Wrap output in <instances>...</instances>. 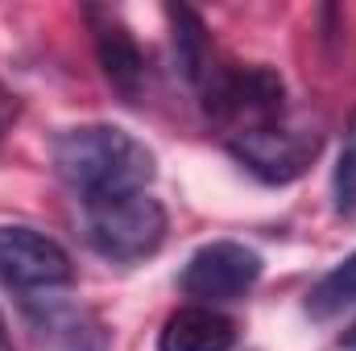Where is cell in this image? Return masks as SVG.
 Wrapping results in <instances>:
<instances>
[{"mask_svg": "<svg viewBox=\"0 0 356 351\" xmlns=\"http://www.w3.org/2000/svg\"><path fill=\"white\" fill-rule=\"evenodd\" d=\"M166 240V207L149 190L88 203V244L108 261H145Z\"/></svg>", "mask_w": 356, "mask_h": 351, "instance_id": "2", "label": "cell"}, {"mask_svg": "<svg viewBox=\"0 0 356 351\" xmlns=\"http://www.w3.org/2000/svg\"><path fill=\"white\" fill-rule=\"evenodd\" d=\"M25 314L50 351H108L104 323L83 306L46 302V306H25Z\"/></svg>", "mask_w": 356, "mask_h": 351, "instance_id": "8", "label": "cell"}, {"mask_svg": "<svg viewBox=\"0 0 356 351\" xmlns=\"http://www.w3.org/2000/svg\"><path fill=\"white\" fill-rule=\"evenodd\" d=\"M348 306H356V252L315 281V289L307 298V314L311 318H336Z\"/></svg>", "mask_w": 356, "mask_h": 351, "instance_id": "11", "label": "cell"}, {"mask_svg": "<svg viewBox=\"0 0 356 351\" xmlns=\"http://www.w3.org/2000/svg\"><path fill=\"white\" fill-rule=\"evenodd\" d=\"M203 108L211 112V120H232V124H241L236 132H245V128H257V124H269V120H277V112H282V79H277V71H269V67H245V71H220L207 87H203Z\"/></svg>", "mask_w": 356, "mask_h": 351, "instance_id": "6", "label": "cell"}, {"mask_svg": "<svg viewBox=\"0 0 356 351\" xmlns=\"http://www.w3.org/2000/svg\"><path fill=\"white\" fill-rule=\"evenodd\" d=\"M323 137L307 124H257L245 132L228 137V153L249 170L253 178H261L269 186H286L294 178L307 174V166L319 157Z\"/></svg>", "mask_w": 356, "mask_h": 351, "instance_id": "3", "label": "cell"}, {"mask_svg": "<svg viewBox=\"0 0 356 351\" xmlns=\"http://www.w3.org/2000/svg\"><path fill=\"white\" fill-rule=\"evenodd\" d=\"M236 327L216 306H182L162 323L158 351H232Z\"/></svg>", "mask_w": 356, "mask_h": 351, "instance_id": "9", "label": "cell"}, {"mask_svg": "<svg viewBox=\"0 0 356 351\" xmlns=\"http://www.w3.org/2000/svg\"><path fill=\"white\" fill-rule=\"evenodd\" d=\"M332 190H336L340 211H356V112L348 120V132H344V149H340V162L332 174Z\"/></svg>", "mask_w": 356, "mask_h": 351, "instance_id": "12", "label": "cell"}, {"mask_svg": "<svg viewBox=\"0 0 356 351\" xmlns=\"http://www.w3.org/2000/svg\"><path fill=\"white\" fill-rule=\"evenodd\" d=\"M17 112H21V103H17V95L13 91L0 87V137L13 128V120H17Z\"/></svg>", "mask_w": 356, "mask_h": 351, "instance_id": "13", "label": "cell"}, {"mask_svg": "<svg viewBox=\"0 0 356 351\" xmlns=\"http://www.w3.org/2000/svg\"><path fill=\"white\" fill-rule=\"evenodd\" d=\"M261 277V257L249 244L236 240H211L203 244L178 273V289L195 298V306H216V302H236L245 298Z\"/></svg>", "mask_w": 356, "mask_h": 351, "instance_id": "4", "label": "cell"}, {"mask_svg": "<svg viewBox=\"0 0 356 351\" xmlns=\"http://www.w3.org/2000/svg\"><path fill=\"white\" fill-rule=\"evenodd\" d=\"M0 281L13 289H58L75 281V264L67 248L25 223L0 228Z\"/></svg>", "mask_w": 356, "mask_h": 351, "instance_id": "5", "label": "cell"}, {"mask_svg": "<svg viewBox=\"0 0 356 351\" xmlns=\"http://www.w3.org/2000/svg\"><path fill=\"white\" fill-rule=\"evenodd\" d=\"M0 351H13V343H8V327H4V314H0Z\"/></svg>", "mask_w": 356, "mask_h": 351, "instance_id": "14", "label": "cell"}, {"mask_svg": "<svg viewBox=\"0 0 356 351\" xmlns=\"http://www.w3.org/2000/svg\"><path fill=\"white\" fill-rule=\"evenodd\" d=\"M88 25L95 37V58L104 67V79L124 99H137L145 87V54H141L133 29L108 8H88Z\"/></svg>", "mask_w": 356, "mask_h": 351, "instance_id": "7", "label": "cell"}, {"mask_svg": "<svg viewBox=\"0 0 356 351\" xmlns=\"http://www.w3.org/2000/svg\"><path fill=\"white\" fill-rule=\"evenodd\" d=\"M166 17H170V29H175V62L182 71V79L195 83V87H207L220 75V67L211 62V42H207V29H203L199 12H191L186 4H170Z\"/></svg>", "mask_w": 356, "mask_h": 351, "instance_id": "10", "label": "cell"}, {"mask_svg": "<svg viewBox=\"0 0 356 351\" xmlns=\"http://www.w3.org/2000/svg\"><path fill=\"white\" fill-rule=\"evenodd\" d=\"M50 162L75 194H83V203L145 190L158 174L154 153L116 124L63 128L50 145Z\"/></svg>", "mask_w": 356, "mask_h": 351, "instance_id": "1", "label": "cell"}]
</instances>
